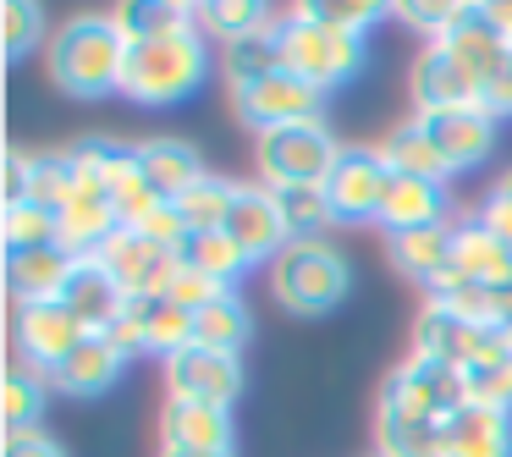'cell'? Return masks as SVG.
Masks as SVG:
<instances>
[{"mask_svg": "<svg viewBox=\"0 0 512 457\" xmlns=\"http://www.w3.org/2000/svg\"><path fill=\"white\" fill-rule=\"evenodd\" d=\"M457 276L479 281V287H512V248L501 243L496 232L479 226V215H468L457 226V259H452Z\"/></svg>", "mask_w": 512, "mask_h": 457, "instance_id": "484cf974", "label": "cell"}, {"mask_svg": "<svg viewBox=\"0 0 512 457\" xmlns=\"http://www.w3.org/2000/svg\"><path fill=\"white\" fill-rule=\"evenodd\" d=\"M496 342H501L496 331H479V325H468L463 314L441 309V303H430V309L419 314V325H413V353L441 364V369H457V375H463L474 358H485Z\"/></svg>", "mask_w": 512, "mask_h": 457, "instance_id": "4fadbf2b", "label": "cell"}, {"mask_svg": "<svg viewBox=\"0 0 512 457\" xmlns=\"http://www.w3.org/2000/svg\"><path fill=\"white\" fill-rule=\"evenodd\" d=\"M188 6H122L116 23H122L127 39H155V34H171V28L188 23Z\"/></svg>", "mask_w": 512, "mask_h": 457, "instance_id": "7bdbcfd3", "label": "cell"}, {"mask_svg": "<svg viewBox=\"0 0 512 457\" xmlns=\"http://www.w3.org/2000/svg\"><path fill=\"white\" fill-rule=\"evenodd\" d=\"M309 17H320V23L342 28V34H364V28H375L380 17H391V6H375V0H314V6H303Z\"/></svg>", "mask_w": 512, "mask_h": 457, "instance_id": "b9f144b4", "label": "cell"}, {"mask_svg": "<svg viewBox=\"0 0 512 457\" xmlns=\"http://www.w3.org/2000/svg\"><path fill=\"white\" fill-rule=\"evenodd\" d=\"M204 78H210V45H204V28L188 17L171 34L133 39L122 94L133 105H177L188 94H199Z\"/></svg>", "mask_w": 512, "mask_h": 457, "instance_id": "7a4b0ae2", "label": "cell"}, {"mask_svg": "<svg viewBox=\"0 0 512 457\" xmlns=\"http://www.w3.org/2000/svg\"><path fill=\"white\" fill-rule=\"evenodd\" d=\"M72 265H78V254L67 243L12 248L6 254V292H12V303H50V298H61Z\"/></svg>", "mask_w": 512, "mask_h": 457, "instance_id": "ac0fdd59", "label": "cell"}, {"mask_svg": "<svg viewBox=\"0 0 512 457\" xmlns=\"http://www.w3.org/2000/svg\"><path fill=\"white\" fill-rule=\"evenodd\" d=\"M441 50H452V56L463 61L468 72H474L479 89H485V83H490V78H496V72L512 61V39L501 34L496 23H490L485 6H468V12L457 17V28L441 39Z\"/></svg>", "mask_w": 512, "mask_h": 457, "instance_id": "44dd1931", "label": "cell"}, {"mask_svg": "<svg viewBox=\"0 0 512 457\" xmlns=\"http://www.w3.org/2000/svg\"><path fill=\"white\" fill-rule=\"evenodd\" d=\"M56 226H61V243L72 248V254H100L105 243H111L116 232H122V221H116V204L105 199L100 188H83L78 199L67 204V210L56 215Z\"/></svg>", "mask_w": 512, "mask_h": 457, "instance_id": "4316f807", "label": "cell"}, {"mask_svg": "<svg viewBox=\"0 0 512 457\" xmlns=\"http://www.w3.org/2000/svg\"><path fill=\"white\" fill-rule=\"evenodd\" d=\"M463 402H468V391H463V375H457V369H441V364H430V358L408 353L386 380H380V408L375 413L446 424Z\"/></svg>", "mask_w": 512, "mask_h": 457, "instance_id": "8992f818", "label": "cell"}, {"mask_svg": "<svg viewBox=\"0 0 512 457\" xmlns=\"http://www.w3.org/2000/svg\"><path fill=\"white\" fill-rule=\"evenodd\" d=\"M193 23H199L204 34H215L221 45H232V39L254 34V28H270L276 12L259 6V0H210V6H193Z\"/></svg>", "mask_w": 512, "mask_h": 457, "instance_id": "e575fe53", "label": "cell"}, {"mask_svg": "<svg viewBox=\"0 0 512 457\" xmlns=\"http://www.w3.org/2000/svg\"><path fill=\"white\" fill-rule=\"evenodd\" d=\"M496 188H501V193H512V171H507V177H501V182H496Z\"/></svg>", "mask_w": 512, "mask_h": 457, "instance_id": "816d5d0a", "label": "cell"}, {"mask_svg": "<svg viewBox=\"0 0 512 457\" xmlns=\"http://www.w3.org/2000/svg\"><path fill=\"white\" fill-rule=\"evenodd\" d=\"M133 149H138V171H144V182L166 204H177L182 193H193L204 177H210L204 160H199V149L182 144V138H144V144H133Z\"/></svg>", "mask_w": 512, "mask_h": 457, "instance_id": "ffe728a7", "label": "cell"}, {"mask_svg": "<svg viewBox=\"0 0 512 457\" xmlns=\"http://www.w3.org/2000/svg\"><path fill=\"white\" fill-rule=\"evenodd\" d=\"M353 287V270H347L342 248L325 237V243H287L270 259V298L287 314H331L336 303Z\"/></svg>", "mask_w": 512, "mask_h": 457, "instance_id": "3957f363", "label": "cell"}, {"mask_svg": "<svg viewBox=\"0 0 512 457\" xmlns=\"http://www.w3.org/2000/svg\"><path fill=\"white\" fill-rule=\"evenodd\" d=\"M276 34H281V67L298 72L303 83H314L320 94L342 89L364 67V34H342V28L309 17L303 6L276 17Z\"/></svg>", "mask_w": 512, "mask_h": 457, "instance_id": "277c9868", "label": "cell"}, {"mask_svg": "<svg viewBox=\"0 0 512 457\" xmlns=\"http://www.w3.org/2000/svg\"><path fill=\"white\" fill-rule=\"evenodd\" d=\"M127 50H133V39L122 34L116 12H83L50 28L45 72L72 100H105V94H122Z\"/></svg>", "mask_w": 512, "mask_h": 457, "instance_id": "6da1fadb", "label": "cell"}, {"mask_svg": "<svg viewBox=\"0 0 512 457\" xmlns=\"http://www.w3.org/2000/svg\"><path fill=\"white\" fill-rule=\"evenodd\" d=\"M408 100L413 116H446V111H479V78L452 56V50L430 45L408 72Z\"/></svg>", "mask_w": 512, "mask_h": 457, "instance_id": "8fae6325", "label": "cell"}, {"mask_svg": "<svg viewBox=\"0 0 512 457\" xmlns=\"http://www.w3.org/2000/svg\"><path fill=\"white\" fill-rule=\"evenodd\" d=\"M463 391H468V402H479V408L512 413V353L507 347L496 342L485 358H474V364L463 369Z\"/></svg>", "mask_w": 512, "mask_h": 457, "instance_id": "d590c367", "label": "cell"}, {"mask_svg": "<svg viewBox=\"0 0 512 457\" xmlns=\"http://www.w3.org/2000/svg\"><path fill=\"white\" fill-rule=\"evenodd\" d=\"M166 397L232 408V402L243 397V358L210 353V347H182L177 358H166Z\"/></svg>", "mask_w": 512, "mask_h": 457, "instance_id": "30bf717a", "label": "cell"}, {"mask_svg": "<svg viewBox=\"0 0 512 457\" xmlns=\"http://www.w3.org/2000/svg\"><path fill=\"white\" fill-rule=\"evenodd\" d=\"M485 12H490V23H496V28H501V34H507V39H512V0H490Z\"/></svg>", "mask_w": 512, "mask_h": 457, "instance_id": "c3c4849f", "label": "cell"}, {"mask_svg": "<svg viewBox=\"0 0 512 457\" xmlns=\"http://www.w3.org/2000/svg\"><path fill=\"white\" fill-rule=\"evenodd\" d=\"M160 457H232V452H171V446H160Z\"/></svg>", "mask_w": 512, "mask_h": 457, "instance_id": "681fc988", "label": "cell"}, {"mask_svg": "<svg viewBox=\"0 0 512 457\" xmlns=\"http://www.w3.org/2000/svg\"><path fill=\"white\" fill-rule=\"evenodd\" d=\"M0 237H6V254L12 248H50V243H61V226L39 204H17V210L0 215Z\"/></svg>", "mask_w": 512, "mask_h": 457, "instance_id": "ab89813d", "label": "cell"}, {"mask_svg": "<svg viewBox=\"0 0 512 457\" xmlns=\"http://www.w3.org/2000/svg\"><path fill=\"white\" fill-rule=\"evenodd\" d=\"M28 155L34 149H6V210H17V204H28V188H34V171H28Z\"/></svg>", "mask_w": 512, "mask_h": 457, "instance_id": "f6af8a7d", "label": "cell"}, {"mask_svg": "<svg viewBox=\"0 0 512 457\" xmlns=\"http://www.w3.org/2000/svg\"><path fill=\"white\" fill-rule=\"evenodd\" d=\"M270 193H276V204H281V221H287L292 243H325V232L342 226L331 210V199H325V188H270Z\"/></svg>", "mask_w": 512, "mask_h": 457, "instance_id": "d6a6232c", "label": "cell"}, {"mask_svg": "<svg viewBox=\"0 0 512 457\" xmlns=\"http://www.w3.org/2000/svg\"><path fill=\"white\" fill-rule=\"evenodd\" d=\"M380 155H386L391 177H424V182H446V166L435 160V149L424 144V133L413 127V116L397 127V133H386V144H380Z\"/></svg>", "mask_w": 512, "mask_h": 457, "instance_id": "8d00e7d4", "label": "cell"}, {"mask_svg": "<svg viewBox=\"0 0 512 457\" xmlns=\"http://www.w3.org/2000/svg\"><path fill=\"white\" fill-rule=\"evenodd\" d=\"M446 182H424V177H391L386 210H380V226L391 232H424V226H446Z\"/></svg>", "mask_w": 512, "mask_h": 457, "instance_id": "cb8c5ba5", "label": "cell"}, {"mask_svg": "<svg viewBox=\"0 0 512 457\" xmlns=\"http://www.w3.org/2000/svg\"><path fill=\"white\" fill-rule=\"evenodd\" d=\"M320 100L325 94L314 83H303L298 72H270V78L232 89V105L254 133H276V127H298V122H320Z\"/></svg>", "mask_w": 512, "mask_h": 457, "instance_id": "9c48e42d", "label": "cell"}, {"mask_svg": "<svg viewBox=\"0 0 512 457\" xmlns=\"http://www.w3.org/2000/svg\"><path fill=\"white\" fill-rule=\"evenodd\" d=\"M386 193H391V166H386V155H380V144L342 149L336 166H331V177H325V199H331V210H336L342 226L380 221Z\"/></svg>", "mask_w": 512, "mask_h": 457, "instance_id": "52a82bcc", "label": "cell"}, {"mask_svg": "<svg viewBox=\"0 0 512 457\" xmlns=\"http://www.w3.org/2000/svg\"><path fill=\"white\" fill-rule=\"evenodd\" d=\"M375 457H446V424L375 413Z\"/></svg>", "mask_w": 512, "mask_h": 457, "instance_id": "1f68e13d", "label": "cell"}, {"mask_svg": "<svg viewBox=\"0 0 512 457\" xmlns=\"http://www.w3.org/2000/svg\"><path fill=\"white\" fill-rule=\"evenodd\" d=\"M479 111H485L490 122H496V116H512V61L479 89Z\"/></svg>", "mask_w": 512, "mask_h": 457, "instance_id": "bcb514c9", "label": "cell"}, {"mask_svg": "<svg viewBox=\"0 0 512 457\" xmlns=\"http://www.w3.org/2000/svg\"><path fill=\"white\" fill-rule=\"evenodd\" d=\"M45 391H50V380L39 369H28L23 358H12V369H6V435L39 430V419H45Z\"/></svg>", "mask_w": 512, "mask_h": 457, "instance_id": "836d02e7", "label": "cell"}, {"mask_svg": "<svg viewBox=\"0 0 512 457\" xmlns=\"http://www.w3.org/2000/svg\"><path fill=\"white\" fill-rule=\"evenodd\" d=\"M0 28H6V56L12 61H28L34 50L50 45V28H45V12L28 6V0H12V6H0Z\"/></svg>", "mask_w": 512, "mask_h": 457, "instance_id": "f35d334b", "label": "cell"}, {"mask_svg": "<svg viewBox=\"0 0 512 457\" xmlns=\"http://www.w3.org/2000/svg\"><path fill=\"white\" fill-rule=\"evenodd\" d=\"M226 237H232L254 265L276 259L281 248L292 243L287 221H281V204L265 182H243V188H237V204H232V215H226Z\"/></svg>", "mask_w": 512, "mask_h": 457, "instance_id": "9a60e30c", "label": "cell"}, {"mask_svg": "<svg viewBox=\"0 0 512 457\" xmlns=\"http://www.w3.org/2000/svg\"><path fill=\"white\" fill-rule=\"evenodd\" d=\"M496 336H501V347H507V353H512V325H501Z\"/></svg>", "mask_w": 512, "mask_h": 457, "instance_id": "f907efd6", "label": "cell"}, {"mask_svg": "<svg viewBox=\"0 0 512 457\" xmlns=\"http://www.w3.org/2000/svg\"><path fill=\"white\" fill-rule=\"evenodd\" d=\"M386 254L397 265V276L419 281L424 292L452 270L457 259V226H424V232H391L386 237Z\"/></svg>", "mask_w": 512, "mask_h": 457, "instance_id": "7402d4cb", "label": "cell"}, {"mask_svg": "<svg viewBox=\"0 0 512 457\" xmlns=\"http://www.w3.org/2000/svg\"><path fill=\"white\" fill-rule=\"evenodd\" d=\"M463 12H468V6H457V0H402V6H391V17H402L408 28L430 34V45H441V39L457 28V17H463Z\"/></svg>", "mask_w": 512, "mask_h": 457, "instance_id": "60d3db41", "label": "cell"}, {"mask_svg": "<svg viewBox=\"0 0 512 457\" xmlns=\"http://www.w3.org/2000/svg\"><path fill=\"white\" fill-rule=\"evenodd\" d=\"M221 72H226L232 89H248V83L281 72V34H276V23L254 28V34H243V39H232V45H221Z\"/></svg>", "mask_w": 512, "mask_h": 457, "instance_id": "4dcf8cb0", "label": "cell"}, {"mask_svg": "<svg viewBox=\"0 0 512 457\" xmlns=\"http://www.w3.org/2000/svg\"><path fill=\"white\" fill-rule=\"evenodd\" d=\"M127 364H133V358H127L122 347L111 342V336H105V331H89L56 369H50V386L67 391V397H100V391H111L116 380H122Z\"/></svg>", "mask_w": 512, "mask_h": 457, "instance_id": "2e32d148", "label": "cell"}, {"mask_svg": "<svg viewBox=\"0 0 512 457\" xmlns=\"http://www.w3.org/2000/svg\"><path fill=\"white\" fill-rule=\"evenodd\" d=\"M127 314H133L138 336H144V353H155L160 364L177 358L182 347H193V314L182 303H171L166 292L160 298H127Z\"/></svg>", "mask_w": 512, "mask_h": 457, "instance_id": "d4e9b609", "label": "cell"}, {"mask_svg": "<svg viewBox=\"0 0 512 457\" xmlns=\"http://www.w3.org/2000/svg\"><path fill=\"white\" fill-rule=\"evenodd\" d=\"M248 336H254V314L237 292H221L215 303H204L193 314V347H210V353H237L243 358Z\"/></svg>", "mask_w": 512, "mask_h": 457, "instance_id": "f546056e", "label": "cell"}, {"mask_svg": "<svg viewBox=\"0 0 512 457\" xmlns=\"http://www.w3.org/2000/svg\"><path fill=\"white\" fill-rule=\"evenodd\" d=\"M6 457H67L45 430H28V435H6Z\"/></svg>", "mask_w": 512, "mask_h": 457, "instance_id": "7dc6e473", "label": "cell"}, {"mask_svg": "<svg viewBox=\"0 0 512 457\" xmlns=\"http://www.w3.org/2000/svg\"><path fill=\"white\" fill-rule=\"evenodd\" d=\"M83 336H89V325H83L61 298H50V303H12V347H17V358H23L28 369H39L45 380H50V369H56L61 358L83 342Z\"/></svg>", "mask_w": 512, "mask_h": 457, "instance_id": "ba28073f", "label": "cell"}, {"mask_svg": "<svg viewBox=\"0 0 512 457\" xmlns=\"http://www.w3.org/2000/svg\"><path fill=\"white\" fill-rule=\"evenodd\" d=\"M28 171H34V188H28V204L61 215L72 199H78L89 182H83V166H78V149H45V155H28Z\"/></svg>", "mask_w": 512, "mask_h": 457, "instance_id": "f1b7e54d", "label": "cell"}, {"mask_svg": "<svg viewBox=\"0 0 512 457\" xmlns=\"http://www.w3.org/2000/svg\"><path fill=\"white\" fill-rule=\"evenodd\" d=\"M94 259L111 270L116 287H122L127 298H160V292H171V281H177V270H182L177 265V248H155L149 237L127 232V226Z\"/></svg>", "mask_w": 512, "mask_h": 457, "instance_id": "7c38bea8", "label": "cell"}, {"mask_svg": "<svg viewBox=\"0 0 512 457\" xmlns=\"http://www.w3.org/2000/svg\"><path fill=\"white\" fill-rule=\"evenodd\" d=\"M61 303H67L89 331H105V325H116L127 314V292L116 287V276L94 254H83L78 265H72L67 287H61Z\"/></svg>", "mask_w": 512, "mask_h": 457, "instance_id": "d6986e66", "label": "cell"}, {"mask_svg": "<svg viewBox=\"0 0 512 457\" xmlns=\"http://www.w3.org/2000/svg\"><path fill=\"white\" fill-rule=\"evenodd\" d=\"M221 292H226V287H215V281L193 276V270H177V281H171V292H166V298H171V303H182L188 314H199L204 303H215Z\"/></svg>", "mask_w": 512, "mask_h": 457, "instance_id": "ee69618b", "label": "cell"}, {"mask_svg": "<svg viewBox=\"0 0 512 457\" xmlns=\"http://www.w3.org/2000/svg\"><path fill=\"white\" fill-rule=\"evenodd\" d=\"M446 457H512V413L463 402L446 419Z\"/></svg>", "mask_w": 512, "mask_h": 457, "instance_id": "603a6c76", "label": "cell"}, {"mask_svg": "<svg viewBox=\"0 0 512 457\" xmlns=\"http://www.w3.org/2000/svg\"><path fill=\"white\" fill-rule=\"evenodd\" d=\"M160 446H171V452H232V408L166 397V408H160Z\"/></svg>", "mask_w": 512, "mask_h": 457, "instance_id": "e0dca14e", "label": "cell"}, {"mask_svg": "<svg viewBox=\"0 0 512 457\" xmlns=\"http://www.w3.org/2000/svg\"><path fill=\"white\" fill-rule=\"evenodd\" d=\"M336 155H342V144H336V133L325 122L276 127V133H259V144H254L265 188H325Z\"/></svg>", "mask_w": 512, "mask_h": 457, "instance_id": "5b68a950", "label": "cell"}, {"mask_svg": "<svg viewBox=\"0 0 512 457\" xmlns=\"http://www.w3.org/2000/svg\"><path fill=\"white\" fill-rule=\"evenodd\" d=\"M413 127L424 133V144L435 149V160L446 166V177L474 171L496 144V122L485 111H446V116H413Z\"/></svg>", "mask_w": 512, "mask_h": 457, "instance_id": "5bb4252c", "label": "cell"}, {"mask_svg": "<svg viewBox=\"0 0 512 457\" xmlns=\"http://www.w3.org/2000/svg\"><path fill=\"white\" fill-rule=\"evenodd\" d=\"M177 265L193 270V276H204V281H215V287H226V292H237V281H243V270L254 265V259H248L226 232H188L177 248Z\"/></svg>", "mask_w": 512, "mask_h": 457, "instance_id": "83f0119b", "label": "cell"}, {"mask_svg": "<svg viewBox=\"0 0 512 457\" xmlns=\"http://www.w3.org/2000/svg\"><path fill=\"white\" fill-rule=\"evenodd\" d=\"M237 188H243V182L204 177L193 193H182L177 210H182V221H188V232H226V215H232V204H237Z\"/></svg>", "mask_w": 512, "mask_h": 457, "instance_id": "74e56055", "label": "cell"}]
</instances>
